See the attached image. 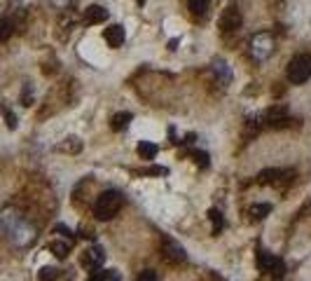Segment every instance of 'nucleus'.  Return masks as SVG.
Here are the masks:
<instances>
[{
	"label": "nucleus",
	"instance_id": "nucleus-1",
	"mask_svg": "<svg viewBox=\"0 0 311 281\" xmlns=\"http://www.w3.org/2000/svg\"><path fill=\"white\" fill-rule=\"evenodd\" d=\"M119 209H122V195L117 190H106L94 202V216L98 220H110V218L117 216Z\"/></svg>",
	"mask_w": 311,
	"mask_h": 281
},
{
	"label": "nucleus",
	"instance_id": "nucleus-2",
	"mask_svg": "<svg viewBox=\"0 0 311 281\" xmlns=\"http://www.w3.org/2000/svg\"><path fill=\"white\" fill-rule=\"evenodd\" d=\"M309 77H311V56L309 54L292 56L288 64V80L292 85H304Z\"/></svg>",
	"mask_w": 311,
	"mask_h": 281
},
{
	"label": "nucleus",
	"instance_id": "nucleus-3",
	"mask_svg": "<svg viewBox=\"0 0 311 281\" xmlns=\"http://www.w3.org/2000/svg\"><path fill=\"white\" fill-rule=\"evenodd\" d=\"M274 52V38L269 33H258L250 38V54L255 61H267Z\"/></svg>",
	"mask_w": 311,
	"mask_h": 281
},
{
	"label": "nucleus",
	"instance_id": "nucleus-4",
	"mask_svg": "<svg viewBox=\"0 0 311 281\" xmlns=\"http://www.w3.org/2000/svg\"><path fill=\"white\" fill-rule=\"evenodd\" d=\"M258 265L262 272H269V274H276L281 277L283 274V262H281L274 253H267V251H260L258 253Z\"/></svg>",
	"mask_w": 311,
	"mask_h": 281
},
{
	"label": "nucleus",
	"instance_id": "nucleus-5",
	"mask_svg": "<svg viewBox=\"0 0 311 281\" xmlns=\"http://www.w3.org/2000/svg\"><path fill=\"white\" fill-rule=\"evenodd\" d=\"M161 253H164V258L171 260V262H185V260H187L185 249H182L180 244L171 241V239H164V244H161Z\"/></svg>",
	"mask_w": 311,
	"mask_h": 281
},
{
	"label": "nucleus",
	"instance_id": "nucleus-6",
	"mask_svg": "<svg viewBox=\"0 0 311 281\" xmlns=\"http://www.w3.org/2000/svg\"><path fill=\"white\" fill-rule=\"evenodd\" d=\"M103 38H106V43L110 45V47H122L127 33H124V28H122L119 23H112V26H108L106 31H103Z\"/></svg>",
	"mask_w": 311,
	"mask_h": 281
},
{
	"label": "nucleus",
	"instance_id": "nucleus-7",
	"mask_svg": "<svg viewBox=\"0 0 311 281\" xmlns=\"http://www.w3.org/2000/svg\"><path fill=\"white\" fill-rule=\"evenodd\" d=\"M239 26H241V12L236 10V7H227L222 19H220V28L222 31H234Z\"/></svg>",
	"mask_w": 311,
	"mask_h": 281
},
{
	"label": "nucleus",
	"instance_id": "nucleus-8",
	"mask_svg": "<svg viewBox=\"0 0 311 281\" xmlns=\"http://www.w3.org/2000/svg\"><path fill=\"white\" fill-rule=\"evenodd\" d=\"M103 258H106V253L98 249V246H94L91 251H87L85 256H82V265H85V267H89V270H101Z\"/></svg>",
	"mask_w": 311,
	"mask_h": 281
},
{
	"label": "nucleus",
	"instance_id": "nucleus-9",
	"mask_svg": "<svg viewBox=\"0 0 311 281\" xmlns=\"http://www.w3.org/2000/svg\"><path fill=\"white\" fill-rule=\"evenodd\" d=\"M286 173H288V171H283V169H265V171L258 173V183L276 185V183H281V178H283Z\"/></svg>",
	"mask_w": 311,
	"mask_h": 281
},
{
	"label": "nucleus",
	"instance_id": "nucleus-10",
	"mask_svg": "<svg viewBox=\"0 0 311 281\" xmlns=\"http://www.w3.org/2000/svg\"><path fill=\"white\" fill-rule=\"evenodd\" d=\"M106 19H108V12H106V7H101V5H89L85 10L87 23H103Z\"/></svg>",
	"mask_w": 311,
	"mask_h": 281
},
{
	"label": "nucleus",
	"instance_id": "nucleus-11",
	"mask_svg": "<svg viewBox=\"0 0 311 281\" xmlns=\"http://www.w3.org/2000/svg\"><path fill=\"white\" fill-rule=\"evenodd\" d=\"M213 70H215L218 82H222V85H229V82H232V68H229L222 59H218V61L213 64Z\"/></svg>",
	"mask_w": 311,
	"mask_h": 281
},
{
	"label": "nucleus",
	"instance_id": "nucleus-12",
	"mask_svg": "<svg viewBox=\"0 0 311 281\" xmlns=\"http://www.w3.org/2000/svg\"><path fill=\"white\" fill-rule=\"evenodd\" d=\"M157 152H159V148L155 145V143H150V140H140L138 143V157L140 160H155L157 157Z\"/></svg>",
	"mask_w": 311,
	"mask_h": 281
},
{
	"label": "nucleus",
	"instance_id": "nucleus-13",
	"mask_svg": "<svg viewBox=\"0 0 311 281\" xmlns=\"http://www.w3.org/2000/svg\"><path fill=\"white\" fill-rule=\"evenodd\" d=\"M187 7L194 17H206L208 12V0H187Z\"/></svg>",
	"mask_w": 311,
	"mask_h": 281
},
{
	"label": "nucleus",
	"instance_id": "nucleus-14",
	"mask_svg": "<svg viewBox=\"0 0 311 281\" xmlns=\"http://www.w3.org/2000/svg\"><path fill=\"white\" fill-rule=\"evenodd\" d=\"M129 122H131V113H117L115 117H112V129L115 131H122V129H127L129 127Z\"/></svg>",
	"mask_w": 311,
	"mask_h": 281
},
{
	"label": "nucleus",
	"instance_id": "nucleus-15",
	"mask_svg": "<svg viewBox=\"0 0 311 281\" xmlns=\"http://www.w3.org/2000/svg\"><path fill=\"white\" fill-rule=\"evenodd\" d=\"M49 251H52L56 258H66L68 251H70V241H52V244H49Z\"/></svg>",
	"mask_w": 311,
	"mask_h": 281
},
{
	"label": "nucleus",
	"instance_id": "nucleus-16",
	"mask_svg": "<svg viewBox=\"0 0 311 281\" xmlns=\"http://www.w3.org/2000/svg\"><path fill=\"white\" fill-rule=\"evenodd\" d=\"M80 148H82V143H80V139H75V136L66 139V143L59 145V150H64V152H80Z\"/></svg>",
	"mask_w": 311,
	"mask_h": 281
},
{
	"label": "nucleus",
	"instance_id": "nucleus-17",
	"mask_svg": "<svg viewBox=\"0 0 311 281\" xmlns=\"http://www.w3.org/2000/svg\"><path fill=\"white\" fill-rule=\"evenodd\" d=\"M38 279L40 281H56L59 279V270H56V267H43L40 274H38Z\"/></svg>",
	"mask_w": 311,
	"mask_h": 281
},
{
	"label": "nucleus",
	"instance_id": "nucleus-18",
	"mask_svg": "<svg viewBox=\"0 0 311 281\" xmlns=\"http://www.w3.org/2000/svg\"><path fill=\"white\" fill-rule=\"evenodd\" d=\"M250 213H253V218H265L271 213V204H255L250 209Z\"/></svg>",
	"mask_w": 311,
	"mask_h": 281
},
{
	"label": "nucleus",
	"instance_id": "nucleus-19",
	"mask_svg": "<svg viewBox=\"0 0 311 281\" xmlns=\"http://www.w3.org/2000/svg\"><path fill=\"white\" fill-rule=\"evenodd\" d=\"M208 216H211V223H213V232L218 234V232L222 230V225H225V220H222V213H220V211H215V209H213V211H211Z\"/></svg>",
	"mask_w": 311,
	"mask_h": 281
},
{
	"label": "nucleus",
	"instance_id": "nucleus-20",
	"mask_svg": "<svg viewBox=\"0 0 311 281\" xmlns=\"http://www.w3.org/2000/svg\"><path fill=\"white\" fill-rule=\"evenodd\" d=\"M10 35H12V22H7V19H0V43L10 40Z\"/></svg>",
	"mask_w": 311,
	"mask_h": 281
},
{
	"label": "nucleus",
	"instance_id": "nucleus-21",
	"mask_svg": "<svg viewBox=\"0 0 311 281\" xmlns=\"http://www.w3.org/2000/svg\"><path fill=\"white\" fill-rule=\"evenodd\" d=\"M192 160H194V164H199V166H208V155H206V152L194 150L192 152Z\"/></svg>",
	"mask_w": 311,
	"mask_h": 281
},
{
	"label": "nucleus",
	"instance_id": "nucleus-22",
	"mask_svg": "<svg viewBox=\"0 0 311 281\" xmlns=\"http://www.w3.org/2000/svg\"><path fill=\"white\" fill-rule=\"evenodd\" d=\"M145 176H164V173H169L166 166H150V169H145Z\"/></svg>",
	"mask_w": 311,
	"mask_h": 281
},
{
	"label": "nucleus",
	"instance_id": "nucleus-23",
	"mask_svg": "<svg viewBox=\"0 0 311 281\" xmlns=\"http://www.w3.org/2000/svg\"><path fill=\"white\" fill-rule=\"evenodd\" d=\"M101 279L103 281H119V272L117 270H106V272H101Z\"/></svg>",
	"mask_w": 311,
	"mask_h": 281
},
{
	"label": "nucleus",
	"instance_id": "nucleus-24",
	"mask_svg": "<svg viewBox=\"0 0 311 281\" xmlns=\"http://www.w3.org/2000/svg\"><path fill=\"white\" fill-rule=\"evenodd\" d=\"M136 281H157V274H155L152 270H143L138 274V279H136Z\"/></svg>",
	"mask_w": 311,
	"mask_h": 281
},
{
	"label": "nucleus",
	"instance_id": "nucleus-25",
	"mask_svg": "<svg viewBox=\"0 0 311 281\" xmlns=\"http://www.w3.org/2000/svg\"><path fill=\"white\" fill-rule=\"evenodd\" d=\"M5 117H7V127H10V129H17V117H14L12 113H7Z\"/></svg>",
	"mask_w": 311,
	"mask_h": 281
},
{
	"label": "nucleus",
	"instance_id": "nucleus-26",
	"mask_svg": "<svg viewBox=\"0 0 311 281\" xmlns=\"http://www.w3.org/2000/svg\"><path fill=\"white\" fill-rule=\"evenodd\" d=\"M89 281H98V279H89Z\"/></svg>",
	"mask_w": 311,
	"mask_h": 281
},
{
	"label": "nucleus",
	"instance_id": "nucleus-27",
	"mask_svg": "<svg viewBox=\"0 0 311 281\" xmlns=\"http://www.w3.org/2000/svg\"><path fill=\"white\" fill-rule=\"evenodd\" d=\"M138 2H145V0H138Z\"/></svg>",
	"mask_w": 311,
	"mask_h": 281
},
{
	"label": "nucleus",
	"instance_id": "nucleus-28",
	"mask_svg": "<svg viewBox=\"0 0 311 281\" xmlns=\"http://www.w3.org/2000/svg\"><path fill=\"white\" fill-rule=\"evenodd\" d=\"M276 281H281V279H279V277H276Z\"/></svg>",
	"mask_w": 311,
	"mask_h": 281
}]
</instances>
